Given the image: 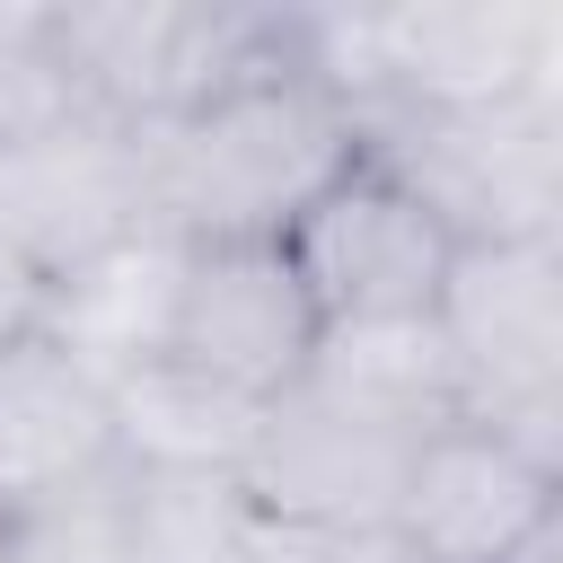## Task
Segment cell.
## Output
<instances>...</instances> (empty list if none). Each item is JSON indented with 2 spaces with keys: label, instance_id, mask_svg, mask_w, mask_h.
Instances as JSON below:
<instances>
[{
  "label": "cell",
  "instance_id": "obj_18",
  "mask_svg": "<svg viewBox=\"0 0 563 563\" xmlns=\"http://www.w3.org/2000/svg\"><path fill=\"white\" fill-rule=\"evenodd\" d=\"M35 308H44V290H35L9 255H0V352H9L18 334H35Z\"/></svg>",
  "mask_w": 563,
  "mask_h": 563
},
{
  "label": "cell",
  "instance_id": "obj_6",
  "mask_svg": "<svg viewBox=\"0 0 563 563\" xmlns=\"http://www.w3.org/2000/svg\"><path fill=\"white\" fill-rule=\"evenodd\" d=\"M273 246H282V264H290L317 334L431 317L440 273H449V255H457V238H449L378 158H352Z\"/></svg>",
  "mask_w": 563,
  "mask_h": 563
},
{
  "label": "cell",
  "instance_id": "obj_13",
  "mask_svg": "<svg viewBox=\"0 0 563 563\" xmlns=\"http://www.w3.org/2000/svg\"><path fill=\"white\" fill-rule=\"evenodd\" d=\"M106 405H114V466H141V475H238L264 422V405L176 361L132 369L123 387H106Z\"/></svg>",
  "mask_w": 563,
  "mask_h": 563
},
{
  "label": "cell",
  "instance_id": "obj_2",
  "mask_svg": "<svg viewBox=\"0 0 563 563\" xmlns=\"http://www.w3.org/2000/svg\"><path fill=\"white\" fill-rule=\"evenodd\" d=\"M299 62L352 106H501L563 88L554 0H396V9H299Z\"/></svg>",
  "mask_w": 563,
  "mask_h": 563
},
{
  "label": "cell",
  "instance_id": "obj_14",
  "mask_svg": "<svg viewBox=\"0 0 563 563\" xmlns=\"http://www.w3.org/2000/svg\"><path fill=\"white\" fill-rule=\"evenodd\" d=\"M317 387H334L343 405L431 440L440 422H457V378H449V352L431 334V317H396V325H334L317 334V361H308Z\"/></svg>",
  "mask_w": 563,
  "mask_h": 563
},
{
  "label": "cell",
  "instance_id": "obj_4",
  "mask_svg": "<svg viewBox=\"0 0 563 563\" xmlns=\"http://www.w3.org/2000/svg\"><path fill=\"white\" fill-rule=\"evenodd\" d=\"M361 158H378L457 246L563 238V88L501 106H369Z\"/></svg>",
  "mask_w": 563,
  "mask_h": 563
},
{
  "label": "cell",
  "instance_id": "obj_20",
  "mask_svg": "<svg viewBox=\"0 0 563 563\" xmlns=\"http://www.w3.org/2000/svg\"><path fill=\"white\" fill-rule=\"evenodd\" d=\"M0 563H9V510H0Z\"/></svg>",
  "mask_w": 563,
  "mask_h": 563
},
{
  "label": "cell",
  "instance_id": "obj_16",
  "mask_svg": "<svg viewBox=\"0 0 563 563\" xmlns=\"http://www.w3.org/2000/svg\"><path fill=\"white\" fill-rule=\"evenodd\" d=\"M62 114H79V97H70L62 53H53L44 0H0V141H26Z\"/></svg>",
  "mask_w": 563,
  "mask_h": 563
},
{
  "label": "cell",
  "instance_id": "obj_10",
  "mask_svg": "<svg viewBox=\"0 0 563 563\" xmlns=\"http://www.w3.org/2000/svg\"><path fill=\"white\" fill-rule=\"evenodd\" d=\"M167 361L246 405H273L317 361V317H308L282 246H185Z\"/></svg>",
  "mask_w": 563,
  "mask_h": 563
},
{
  "label": "cell",
  "instance_id": "obj_7",
  "mask_svg": "<svg viewBox=\"0 0 563 563\" xmlns=\"http://www.w3.org/2000/svg\"><path fill=\"white\" fill-rule=\"evenodd\" d=\"M150 229V185H141V132L106 114H62L26 141H0V255L53 290L62 273L97 264L106 246Z\"/></svg>",
  "mask_w": 563,
  "mask_h": 563
},
{
  "label": "cell",
  "instance_id": "obj_1",
  "mask_svg": "<svg viewBox=\"0 0 563 563\" xmlns=\"http://www.w3.org/2000/svg\"><path fill=\"white\" fill-rule=\"evenodd\" d=\"M352 158L361 123L308 62L255 70L141 132L150 229L176 246H273Z\"/></svg>",
  "mask_w": 563,
  "mask_h": 563
},
{
  "label": "cell",
  "instance_id": "obj_3",
  "mask_svg": "<svg viewBox=\"0 0 563 563\" xmlns=\"http://www.w3.org/2000/svg\"><path fill=\"white\" fill-rule=\"evenodd\" d=\"M70 97L123 132H158L185 106L299 62V9L238 0H44Z\"/></svg>",
  "mask_w": 563,
  "mask_h": 563
},
{
  "label": "cell",
  "instance_id": "obj_9",
  "mask_svg": "<svg viewBox=\"0 0 563 563\" xmlns=\"http://www.w3.org/2000/svg\"><path fill=\"white\" fill-rule=\"evenodd\" d=\"M545 519H563V466H537L475 413L440 422L413 449L387 510V528L422 563H510Z\"/></svg>",
  "mask_w": 563,
  "mask_h": 563
},
{
  "label": "cell",
  "instance_id": "obj_11",
  "mask_svg": "<svg viewBox=\"0 0 563 563\" xmlns=\"http://www.w3.org/2000/svg\"><path fill=\"white\" fill-rule=\"evenodd\" d=\"M114 466V405L106 387L44 334L0 352V510H35Z\"/></svg>",
  "mask_w": 563,
  "mask_h": 563
},
{
  "label": "cell",
  "instance_id": "obj_15",
  "mask_svg": "<svg viewBox=\"0 0 563 563\" xmlns=\"http://www.w3.org/2000/svg\"><path fill=\"white\" fill-rule=\"evenodd\" d=\"M123 475V563H255L264 510L238 475Z\"/></svg>",
  "mask_w": 563,
  "mask_h": 563
},
{
  "label": "cell",
  "instance_id": "obj_8",
  "mask_svg": "<svg viewBox=\"0 0 563 563\" xmlns=\"http://www.w3.org/2000/svg\"><path fill=\"white\" fill-rule=\"evenodd\" d=\"M413 431L343 405L334 387H317L308 369L264 405L255 422V449L238 466L246 501L273 519V528H369L396 510V484L413 466Z\"/></svg>",
  "mask_w": 563,
  "mask_h": 563
},
{
  "label": "cell",
  "instance_id": "obj_12",
  "mask_svg": "<svg viewBox=\"0 0 563 563\" xmlns=\"http://www.w3.org/2000/svg\"><path fill=\"white\" fill-rule=\"evenodd\" d=\"M176 282H185V246L141 229L123 246H106L97 264L62 273L35 308V334L62 343L97 387H123L132 369L167 361V325H176Z\"/></svg>",
  "mask_w": 563,
  "mask_h": 563
},
{
  "label": "cell",
  "instance_id": "obj_19",
  "mask_svg": "<svg viewBox=\"0 0 563 563\" xmlns=\"http://www.w3.org/2000/svg\"><path fill=\"white\" fill-rule=\"evenodd\" d=\"M510 563H563V519H545V528H537V537H528Z\"/></svg>",
  "mask_w": 563,
  "mask_h": 563
},
{
  "label": "cell",
  "instance_id": "obj_17",
  "mask_svg": "<svg viewBox=\"0 0 563 563\" xmlns=\"http://www.w3.org/2000/svg\"><path fill=\"white\" fill-rule=\"evenodd\" d=\"M255 563H422V554L387 519H369V528H273L264 519Z\"/></svg>",
  "mask_w": 563,
  "mask_h": 563
},
{
  "label": "cell",
  "instance_id": "obj_5",
  "mask_svg": "<svg viewBox=\"0 0 563 563\" xmlns=\"http://www.w3.org/2000/svg\"><path fill=\"white\" fill-rule=\"evenodd\" d=\"M431 334L457 413L493 422L537 466H563V238H475L449 255Z\"/></svg>",
  "mask_w": 563,
  "mask_h": 563
}]
</instances>
